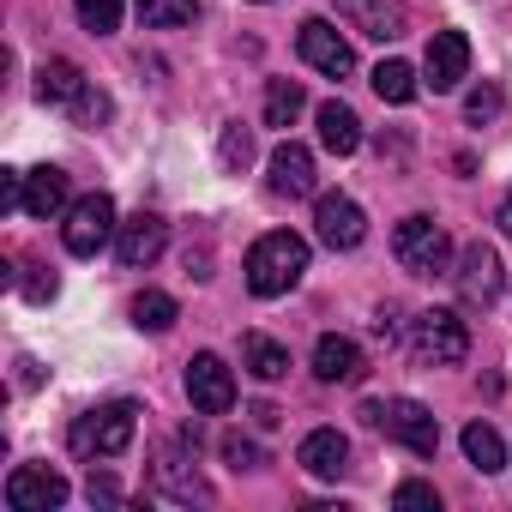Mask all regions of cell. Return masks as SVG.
<instances>
[{"mask_svg": "<svg viewBox=\"0 0 512 512\" xmlns=\"http://www.w3.org/2000/svg\"><path fill=\"white\" fill-rule=\"evenodd\" d=\"M302 272H308V241L296 229H272V235H260L247 247V290L266 296V302L290 296L302 284Z\"/></svg>", "mask_w": 512, "mask_h": 512, "instance_id": "cell-1", "label": "cell"}, {"mask_svg": "<svg viewBox=\"0 0 512 512\" xmlns=\"http://www.w3.org/2000/svg\"><path fill=\"white\" fill-rule=\"evenodd\" d=\"M362 422L380 428L386 440H398V446L416 452V458H434V452H440V422H434V410L416 404V398H374V404H362Z\"/></svg>", "mask_w": 512, "mask_h": 512, "instance_id": "cell-2", "label": "cell"}, {"mask_svg": "<svg viewBox=\"0 0 512 512\" xmlns=\"http://www.w3.org/2000/svg\"><path fill=\"white\" fill-rule=\"evenodd\" d=\"M133 428H139V404H133V398H115V404H103V410H85V416L67 428V446H73L79 458H115V452L133 446Z\"/></svg>", "mask_w": 512, "mask_h": 512, "instance_id": "cell-3", "label": "cell"}, {"mask_svg": "<svg viewBox=\"0 0 512 512\" xmlns=\"http://www.w3.org/2000/svg\"><path fill=\"white\" fill-rule=\"evenodd\" d=\"M410 350H416L422 368H458V362L470 356V326H464L452 308H428V314H416V326H410Z\"/></svg>", "mask_w": 512, "mask_h": 512, "instance_id": "cell-4", "label": "cell"}, {"mask_svg": "<svg viewBox=\"0 0 512 512\" xmlns=\"http://www.w3.org/2000/svg\"><path fill=\"white\" fill-rule=\"evenodd\" d=\"M115 229H121V217H115V199H109V193H85V199H73V205H67L61 241H67V253H73V260H97V253L115 241Z\"/></svg>", "mask_w": 512, "mask_h": 512, "instance_id": "cell-5", "label": "cell"}, {"mask_svg": "<svg viewBox=\"0 0 512 512\" xmlns=\"http://www.w3.org/2000/svg\"><path fill=\"white\" fill-rule=\"evenodd\" d=\"M392 253H398V266L410 272V278H434V272H446V260H452V241H446V229L434 223V217H404L398 229H392Z\"/></svg>", "mask_w": 512, "mask_h": 512, "instance_id": "cell-6", "label": "cell"}, {"mask_svg": "<svg viewBox=\"0 0 512 512\" xmlns=\"http://www.w3.org/2000/svg\"><path fill=\"white\" fill-rule=\"evenodd\" d=\"M452 284H458V302H464V308H494V302H500V284H506L500 253H494L488 241H470V247L458 253Z\"/></svg>", "mask_w": 512, "mask_h": 512, "instance_id": "cell-7", "label": "cell"}, {"mask_svg": "<svg viewBox=\"0 0 512 512\" xmlns=\"http://www.w3.org/2000/svg\"><path fill=\"white\" fill-rule=\"evenodd\" d=\"M187 398H193L199 416H229V404H235V374H229V362L211 356V350H199V356L187 362Z\"/></svg>", "mask_w": 512, "mask_h": 512, "instance_id": "cell-8", "label": "cell"}, {"mask_svg": "<svg viewBox=\"0 0 512 512\" xmlns=\"http://www.w3.org/2000/svg\"><path fill=\"white\" fill-rule=\"evenodd\" d=\"M67 476L61 470H49V464H19L13 476H7V506L13 512H55V506H67Z\"/></svg>", "mask_w": 512, "mask_h": 512, "instance_id": "cell-9", "label": "cell"}, {"mask_svg": "<svg viewBox=\"0 0 512 512\" xmlns=\"http://www.w3.org/2000/svg\"><path fill=\"white\" fill-rule=\"evenodd\" d=\"M314 229H320V241H326L332 253H350V247H362L368 217H362V205H356L350 193H320V199H314Z\"/></svg>", "mask_w": 512, "mask_h": 512, "instance_id": "cell-10", "label": "cell"}, {"mask_svg": "<svg viewBox=\"0 0 512 512\" xmlns=\"http://www.w3.org/2000/svg\"><path fill=\"white\" fill-rule=\"evenodd\" d=\"M169 247V223L157 217V211H133V217H121V229H115V253H121V266H151L157 253Z\"/></svg>", "mask_w": 512, "mask_h": 512, "instance_id": "cell-11", "label": "cell"}, {"mask_svg": "<svg viewBox=\"0 0 512 512\" xmlns=\"http://www.w3.org/2000/svg\"><path fill=\"white\" fill-rule=\"evenodd\" d=\"M296 49H302V61H308L314 73H326V79H350V73H356L350 43H344L326 19H308V25H302V37H296Z\"/></svg>", "mask_w": 512, "mask_h": 512, "instance_id": "cell-12", "label": "cell"}, {"mask_svg": "<svg viewBox=\"0 0 512 512\" xmlns=\"http://www.w3.org/2000/svg\"><path fill=\"white\" fill-rule=\"evenodd\" d=\"M470 73V37L464 31H434L428 55H422V85L428 91H452Z\"/></svg>", "mask_w": 512, "mask_h": 512, "instance_id": "cell-13", "label": "cell"}, {"mask_svg": "<svg viewBox=\"0 0 512 512\" xmlns=\"http://www.w3.org/2000/svg\"><path fill=\"white\" fill-rule=\"evenodd\" d=\"M266 187H272L278 199H308V193H314V151L296 145V139H284V145L272 151V163H266Z\"/></svg>", "mask_w": 512, "mask_h": 512, "instance_id": "cell-14", "label": "cell"}, {"mask_svg": "<svg viewBox=\"0 0 512 512\" xmlns=\"http://www.w3.org/2000/svg\"><path fill=\"white\" fill-rule=\"evenodd\" d=\"M338 13H344L362 37H374V43H398V37L410 31L404 0H338Z\"/></svg>", "mask_w": 512, "mask_h": 512, "instance_id": "cell-15", "label": "cell"}, {"mask_svg": "<svg viewBox=\"0 0 512 512\" xmlns=\"http://www.w3.org/2000/svg\"><path fill=\"white\" fill-rule=\"evenodd\" d=\"M296 464H302L308 476H320V482H338V476L350 470V440H344L338 428H314V434H302Z\"/></svg>", "mask_w": 512, "mask_h": 512, "instance_id": "cell-16", "label": "cell"}, {"mask_svg": "<svg viewBox=\"0 0 512 512\" xmlns=\"http://www.w3.org/2000/svg\"><path fill=\"white\" fill-rule=\"evenodd\" d=\"M67 199H73V181L55 169V163H43V169H25V211L31 217H61L67 211Z\"/></svg>", "mask_w": 512, "mask_h": 512, "instance_id": "cell-17", "label": "cell"}, {"mask_svg": "<svg viewBox=\"0 0 512 512\" xmlns=\"http://www.w3.org/2000/svg\"><path fill=\"white\" fill-rule=\"evenodd\" d=\"M314 374H320L326 386H356V380H362V350H356L350 338L326 332V338L314 344Z\"/></svg>", "mask_w": 512, "mask_h": 512, "instance_id": "cell-18", "label": "cell"}, {"mask_svg": "<svg viewBox=\"0 0 512 512\" xmlns=\"http://www.w3.org/2000/svg\"><path fill=\"white\" fill-rule=\"evenodd\" d=\"M151 482H157V488H163L169 500H187V506H193V500H199V506L211 500V482H205V476L193 470V458H175V446H169V452L157 458V470H151Z\"/></svg>", "mask_w": 512, "mask_h": 512, "instance_id": "cell-19", "label": "cell"}, {"mask_svg": "<svg viewBox=\"0 0 512 512\" xmlns=\"http://www.w3.org/2000/svg\"><path fill=\"white\" fill-rule=\"evenodd\" d=\"M85 91H91V79H85L73 61H43V67H37V97H43V103H55V109L73 115V103H79Z\"/></svg>", "mask_w": 512, "mask_h": 512, "instance_id": "cell-20", "label": "cell"}, {"mask_svg": "<svg viewBox=\"0 0 512 512\" xmlns=\"http://www.w3.org/2000/svg\"><path fill=\"white\" fill-rule=\"evenodd\" d=\"M314 121H320V145H326L332 157L362 151V121H356V109H350V103H338V97H332V103H320V115H314Z\"/></svg>", "mask_w": 512, "mask_h": 512, "instance_id": "cell-21", "label": "cell"}, {"mask_svg": "<svg viewBox=\"0 0 512 512\" xmlns=\"http://www.w3.org/2000/svg\"><path fill=\"white\" fill-rule=\"evenodd\" d=\"M241 368H247L253 380H266V386H272V380L290 374V350L272 344V338H260V332H247V338H241Z\"/></svg>", "mask_w": 512, "mask_h": 512, "instance_id": "cell-22", "label": "cell"}, {"mask_svg": "<svg viewBox=\"0 0 512 512\" xmlns=\"http://www.w3.org/2000/svg\"><path fill=\"white\" fill-rule=\"evenodd\" d=\"M464 458H470L482 476H494V470L506 464V440L494 434V422H470V428H464Z\"/></svg>", "mask_w": 512, "mask_h": 512, "instance_id": "cell-23", "label": "cell"}, {"mask_svg": "<svg viewBox=\"0 0 512 512\" xmlns=\"http://www.w3.org/2000/svg\"><path fill=\"white\" fill-rule=\"evenodd\" d=\"M302 109H308V97H302L296 79H272L266 85V127H296Z\"/></svg>", "mask_w": 512, "mask_h": 512, "instance_id": "cell-24", "label": "cell"}, {"mask_svg": "<svg viewBox=\"0 0 512 512\" xmlns=\"http://www.w3.org/2000/svg\"><path fill=\"white\" fill-rule=\"evenodd\" d=\"M145 31H175V25H193L199 19V0H133Z\"/></svg>", "mask_w": 512, "mask_h": 512, "instance_id": "cell-25", "label": "cell"}, {"mask_svg": "<svg viewBox=\"0 0 512 512\" xmlns=\"http://www.w3.org/2000/svg\"><path fill=\"white\" fill-rule=\"evenodd\" d=\"M374 91H380V103H410L416 97V67L410 61H380L374 67Z\"/></svg>", "mask_w": 512, "mask_h": 512, "instance_id": "cell-26", "label": "cell"}, {"mask_svg": "<svg viewBox=\"0 0 512 512\" xmlns=\"http://www.w3.org/2000/svg\"><path fill=\"white\" fill-rule=\"evenodd\" d=\"M133 326H139V332H169V326H175V296H163V290L133 296Z\"/></svg>", "mask_w": 512, "mask_h": 512, "instance_id": "cell-27", "label": "cell"}, {"mask_svg": "<svg viewBox=\"0 0 512 512\" xmlns=\"http://www.w3.org/2000/svg\"><path fill=\"white\" fill-rule=\"evenodd\" d=\"M217 163H223L229 175H241V169L253 163V133H247L241 121H229V127L217 133Z\"/></svg>", "mask_w": 512, "mask_h": 512, "instance_id": "cell-28", "label": "cell"}, {"mask_svg": "<svg viewBox=\"0 0 512 512\" xmlns=\"http://www.w3.org/2000/svg\"><path fill=\"white\" fill-rule=\"evenodd\" d=\"M73 7H79L85 31H97V37H109L121 25V0H73Z\"/></svg>", "mask_w": 512, "mask_h": 512, "instance_id": "cell-29", "label": "cell"}, {"mask_svg": "<svg viewBox=\"0 0 512 512\" xmlns=\"http://www.w3.org/2000/svg\"><path fill=\"white\" fill-rule=\"evenodd\" d=\"M223 458H229L235 470H260V464H266V452L253 446V440H241V434H223Z\"/></svg>", "mask_w": 512, "mask_h": 512, "instance_id": "cell-30", "label": "cell"}, {"mask_svg": "<svg viewBox=\"0 0 512 512\" xmlns=\"http://www.w3.org/2000/svg\"><path fill=\"white\" fill-rule=\"evenodd\" d=\"M464 115H470V121H494V115H500V91H494V85L470 91V97H464Z\"/></svg>", "mask_w": 512, "mask_h": 512, "instance_id": "cell-31", "label": "cell"}, {"mask_svg": "<svg viewBox=\"0 0 512 512\" xmlns=\"http://www.w3.org/2000/svg\"><path fill=\"white\" fill-rule=\"evenodd\" d=\"M392 506H428V512H440V494H434L428 482H398V494H392Z\"/></svg>", "mask_w": 512, "mask_h": 512, "instance_id": "cell-32", "label": "cell"}, {"mask_svg": "<svg viewBox=\"0 0 512 512\" xmlns=\"http://www.w3.org/2000/svg\"><path fill=\"white\" fill-rule=\"evenodd\" d=\"M0 205L25 211V169H0Z\"/></svg>", "mask_w": 512, "mask_h": 512, "instance_id": "cell-33", "label": "cell"}, {"mask_svg": "<svg viewBox=\"0 0 512 512\" xmlns=\"http://www.w3.org/2000/svg\"><path fill=\"white\" fill-rule=\"evenodd\" d=\"M374 338H380V344H398V314H392V308L374 314Z\"/></svg>", "mask_w": 512, "mask_h": 512, "instance_id": "cell-34", "label": "cell"}, {"mask_svg": "<svg viewBox=\"0 0 512 512\" xmlns=\"http://www.w3.org/2000/svg\"><path fill=\"white\" fill-rule=\"evenodd\" d=\"M91 500H121V494H115V482H109V476H91Z\"/></svg>", "mask_w": 512, "mask_h": 512, "instance_id": "cell-35", "label": "cell"}, {"mask_svg": "<svg viewBox=\"0 0 512 512\" xmlns=\"http://www.w3.org/2000/svg\"><path fill=\"white\" fill-rule=\"evenodd\" d=\"M500 229L512 235V193H506V205H500Z\"/></svg>", "mask_w": 512, "mask_h": 512, "instance_id": "cell-36", "label": "cell"}, {"mask_svg": "<svg viewBox=\"0 0 512 512\" xmlns=\"http://www.w3.org/2000/svg\"><path fill=\"white\" fill-rule=\"evenodd\" d=\"M253 7H272V0H253Z\"/></svg>", "mask_w": 512, "mask_h": 512, "instance_id": "cell-37", "label": "cell"}]
</instances>
